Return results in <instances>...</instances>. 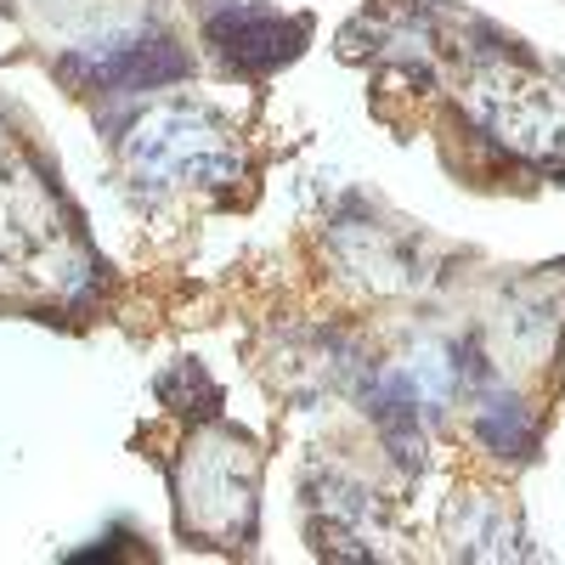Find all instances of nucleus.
Returning a JSON list of instances; mask_svg holds the SVG:
<instances>
[{
    "label": "nucleus",
    "mask_w": 565,
    "mask_h": 565,
    "mask_svg": "<svg viewBox=\"0 0 565 565\" xmlns=\"http://www.w3.org/2000/svg\"><path fill=\"white\" fill-rule=\"evenodd\" d=\"M204 29H210L215 52L226 63H238L244 74H271L282 63H295L306 34H311L306 18H277V12H260V7H221V12H210Z\"/></svg>",
    "instance_id": "nucleus-1"
},
{
    "label": "nucleus",
    "mask_w": 565,
    "mask_h": 565,
    "mask_svg": "<svg viewBox=\"0 0 565 565\" xmlns=\"http://www.w3.org/2000/svg\"><path fill=\"white\" fill-rule=\"evenodd\" d=\"M186 74V52L170 40V34H141L130 45H119L114 57H97L90 63V90H153V85H170Z\"/></svg>",
    "instance_id": "nucleus-2"
}]
</instances>
